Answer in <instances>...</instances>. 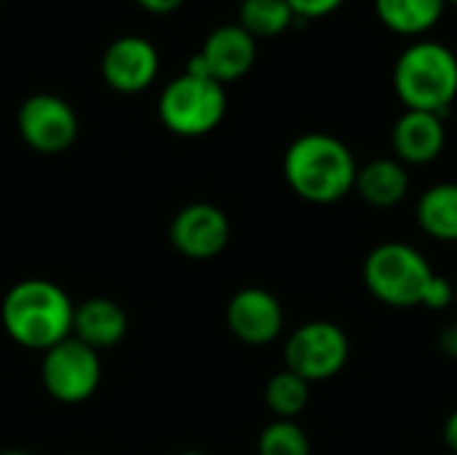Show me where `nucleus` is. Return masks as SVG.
Returning <instances> with one entry per match:
<instances>
[{
	"label": "nucleus",
	"mask_w": 457,
	"mask_h": 455,
	"mask_svg": "<svg viewBox=\"0 0 457 455\" xmlns=\"http://www.w3.org/2000/svg\"><path fill=\"white\" fill-rule=\"evenodd\" d=\"M436 271L426 255L404 241L378 244L361 265V279L367 292L388 308H415L423 306L426 290Z\"/></svg>",
	"instance_id": "20e7f679"
},
{
	"label": "nucleus",
	"mask_w": 457,
	"mask_h": 455,
	"mask_svg": "<svg viewBox=\"0 0 457 455\" xmlns=\"http://www.w3.org/2000/svg\"><path fill=\"white\" fill-rule=\"evenodd\" d=\"M420 231L442 244H457V182H436L426 188L415 206Z\"/></svg>",
	"instance_id": "dca6fc26"
},
{
	"label": "nucleus",
	"mask_w": 457,
	"mask_h": 455,
	"mask_svg": "<svg viewBox=\"0 0 457 455\" xmlns=\"http://www.w3.org/2000/svg\"><path fill=\"white\" fill-rule=\"evenodd\" d=\"M177 455H206V453H198V451H185V453H177Z\"/></svg>",
	"instance_id": "bb28decb"
},
{
	"label": "nucleus",
	"mask_w": 457,
	"mask_h": 455,
	"mask_svg": "<svg viewBox=\"0 0 457 455\" xmlns=\"http://www.w3.org/2000/svg\"><path fill=\"white\" fill-rule=\"evenodd\" d=\"M287 3L300 21H311V19H324L335 13L345 0H287Z\"/></svg>",
	"instance_id": "4be33fe9"
},
{
	"label": "nucleus",
	"mask_w": 457,
	"mask_h": 455,
	"mask_svg": "<svg viewBox=\"0 0 457 455\" xmlns=\"http://www.w3.org/2000/svg\"><path fill=\"white\" fill-rule=\"evenodd\" d=\"M75 303L48 279L16 282L0 303V324L5 335L27 351H48L72 335Z\"/></svg>",
	"instance_id": "f03ea898"
},
{
	"label": "nucleus",
	"mask_w": 457,
	"mask_h": 455,
	"mask_svg": "<svg viewBox=\"0 0 457 455\" xmlns=\"http://www.w3.org/2000/svg\"><path fill=\"white\" fill-rule=\"evenodd\" d=\"M129 333V314L112 298H88L75 306L72 338L94 351L115 349Z\"/></svg>",
	"instance_id": "4468645a"
},
{
	"label": "nucleus",
	"mask_w": 457,
	"mask_h": 455,
	"mask_svg": "<svg viewBox=\"0 0 457 455\" xmlns=\"http://www.w3.org/2000/svg\"><path fill=\"white\" fill-rule=\"evenodd\" d=\"M161 67L158 48L142 35L115 38L102 54V78L118 94H139L145 91Z\"/></svg>",
	"instance_id": "f8f14e48"
},
{
	"label": "nucleus",
	"mask_w": 457,
	"mask_h": 455,
	"mask_svg": "<svg viewBox=\"0 0 457 455\" xmlns=\"http://www.w3.org/2000/svg\"><path fill=\"white\" fill-rule=\"evenodd\" d=\"M225 110V86L187 70L166 83L158 97V118L177 137H204L214 131L222 123Z\"/></svg>",
	"instance_id": "39448f33"
},
{
	"label": "nucleus",
	"mask_w": 457,
	"mask_h": 455,
	"mask_svg": "<svg viewBox=\"0 0 457 455\" xmlns=\"http://www.w3.org/2000/svg\"><path fill=\"white\" fill-rule=\"evenodd\" d=\"M308 402H311V383L287 367L276 373L265 386V405L273 413V418L297 421L308 408Z\"/></svg>",
	"instance_id": "6ab92c4d"
},
{
	"label": "nucleus",
	"mask_w": 457,
	"mask_h": 455,
	"mask_svg": "<svg viewBox=\"0 0 457 455\" xmlns=\"http://www.w3.org/2000/svg\"><path fill=\"white\" fill-rule=\"evenodd\" d=\"M182 3H185V0H137L139 8H145L147 13H158V16L174 13Z\"/></svg>",
	"instance_id": "b1692460"
},
{
	"label": "nucleus",
	"mask_w": 457,
	"mask_h": 455,
	"mask_svg": "<svg viewBox=\"0 0 457 455\" xmlns=\"http://www.w3.org/2000/svg\"><path fill=\"white\" fill-rule=\"evenodd\" d=\"M0 455H29V453H24V451H3Z\"/></svg>",
	"instance_id": "a878e982"
},
{
	"label": "nucleus",
	"mask_w": 457,
	"mask_h": 455,
	"mask_svg": "<svg viewBox=\"0 0 457 455\" xmlns=\"http://www.w3.org/2000/svg\"><path fill=\"white\" fill-rule=\"evenodd\" d=\"M447 129L445 115L423 113V110H404L394 129H391V147L394 158L404 166H426L445 153Z\"/></svg>",
	"instance_id": "ddd939ff"
},
{
	"label": "nucleus",
	"mask_w": 457,
	"mask_h": 455,
	"mask_svg": "<svg viewBox=\"0 0 457 455\" xmlns=\"http://www.w3.org/2000/svg\"><path fill=\"white\" fill-rule=\"evenodd\" d=\"M394 88L407 110L445 115L457 97V54L439 40H415L394 64Z\"/></svg>",
	"instance_id": "7ed1b4c3"
},
{
	"label": "nucleus",
	"mask_w": 457,
	"mask_h": 455,
	"mask_svg": "<svg viewBox=\"0 0 457 455\" xmlns=\"http://www.w3.org/2000/svg\"><path fill=\"white\" fill-rule=\"evenodd\" d=\"M351 359V341L345 330L329 319L300 324L284 343V367L305 378L311 386L343 373Z\"/></svg>",
	"instance_id": "423d86ee"
},
{
	"label": "nucleus",
	"mask_w": 457,
	"mask_h": 455,
	"mask_svg": "<svg viewBox=\"0 0 457 455\" xmlns=\"http://www.w3.org/2000/svg\"><path fill=\"white\" fill-rule=\"evenodd\" d=\"M225 324L244 346H268L284 333V306L262 287H244L228 300Z\"/></svg>",
	"instance_id": "9b49d317"
},
{
	"label": "nucleus",
	"mask_w": 457,
	"mask_h": 455,
	"mask_svg": "<svg viewBox=\"0 0 457 455\" xmlns=\"http://www.w3.org/2000/svg\"><path fill=\"white\" fill-rule=\"evenodd\" d=\"M257 455H311V440L297 421L273 418L257 437Z\"/></svg>",
	"instance_id": "aec40b11"
},
{
	"label": "nucleus",
	"mask_w": 457,
	"mask_h": 455,
	"mask_svg": "<svg viewBox=\"0 0 457 455\" xmlns=\"http://www.w3.org/2000/svg\"><path fill=\"white\" fill-rule=\"evenodd\" d=\"M297 21L287 0H241L238 24L254 38H278Z\"/></svg>",
	"instance_id": "a211bd4d"
},
{
	"label": "nucleus",
	"mask_w": 457,
	"mask_h": 455,
	"mask_svg": "<svg viewBox=\"0 0 457 455\" xmlns=\"http://www.w3.org/2000/svg\"><path fill=\"white\" fill-rule=\"evenodd\" d=\"M455 303H457V282H455Z\"/></svg>",
	"instance_id": "c85d7f7f"
},
{
	"label": "nucleus",
	"mask_w": 457,
	"mask_h": 455,
	"mask_svg": "<svg viewBox=\"0 0 457 455\" xmlns=\"http://www.w3.org/2000/svg\"><path fill=\"white\" fill-rule=\"evenodd\" d=\"M40 381L51 400L62 405H80L91 400L102 383L99 351L75 341L72 335L54 349L43 351Z\"/></svg>",
	"instance_id": "0eeeda50"
},
{
	"label": "nucleus",
	"mask_w": 457,
	"mask_h": 455,
	"mask_svg": "<svg viewBox=\"0 0 457 455\" xmlns=\"http://www.w3.org/2000/svg\"><path fill=\"white\" fill-rule=\"evenodd\" d=\"M455 303V284L447 279V276H434V282L428 284L426 290V298H423V308L428 311H445Z\"/></svg>",
	"instance_id": "412c9836"
},
{
	"label": "nucleus",
	"mask_w": 457,
	"mask_h": 455,
	"mask_svg": "<svg viewBox=\"0 0 457 455\" xmlns=\"http://www.w3.org/2000/svg\"><path fill=\"white\" fill-rule=\"evenodd\" d=\"M356 174L359 164L353 150L327 131L300 134L284 153L287 185L295 196L316 206L343 201L356 188Z\"/></svg>",
	"instance_id": "f257e3e1"
},
{
	"label": "nucleus",
	"mask_w": 457,
	"mask_h": 455,
	"mask_svg": "<svg viewBox=\"0 0 457 455\" xmlns=\"http://www.w3.org/2000/svg\"><path fill=\"white\" fill-rule=\"evenodd\" d=\"M16 129L21 142L43 156H59L78 139V115L72 105L56 94H32L19 105Z\"/></svg>",
	"instance_id": "6e6552de"
},
{
	"label": "nucleus",
	"mask_w": 457,
	"mask_h": 455,
	"mask_svg": "<svg viewBox=\"0 0 457 455\" xmlns=\"http://www.w3.org/2000/svg\"><path fill=\"white\" fill-rule=\"evenodd\" d=\"M447 5H455L457 8V0H447Z\"/></svg>",
	"instance_id": "cd10ccee"
},
{
	"label": "nucleus",
	"mask_w": 457,
	"mask_h": 455,
	"mask_svg": "<svg viewBox=\"0 0 457 455\" xmlns=\"http://www.w3.org/2000/svg\"><path fill=\"white\" fill-rule=\"evenodd\" d=\"M169 241L187 260H214L230 244V220L214 204H187L171 217Z\"/></svg>",
	"instance_id": "9d476101"
},
{
	"label": "nucleus",
	"mask_w": 457,
	"mask_h": 455,
	"mask_svg": "<svg viewBox=\"0 0 457 455\" xmlns=\"http://www.w3.org/2000/svg\"><path fill=\"white\" fill-rule=\"evenodd\" d=\"M361 201L375 209H391L402 204L410 193V174L407 166L396 158H375L359 166L356 188Z\"/></svg>",
	"instance_id": "2eb2a0df"
},
{
	"label": "nucleus",
	"mask_w": 457,
	"mask_h": 455,
	"mask_svg": "<svg viewBox=\"0 0 457 455\" xmlns=\"http://www.w3.org/2000/svg\"><path fill=\"white\" fill-rule=\"evenodd\" d=\"M439 351L457 362V319H453L442 333H439Z\"/></svg>",
	"instance_id": "5701e85b"
},
{
	"label": "nucleus",
	"mask_w": 457,
	"mask_h": 455,
	"mask_svg": "<svg viewBox=\"0 0 457 455\" xmlns=\"http://www.w3.org/2000/svg\"><path fill=\"white\" fill-rule=\"evenodd\" d=\"M442 437H445L447 451H450L453 455H457V408L450 413V418L445 421V432H442Z\"/></svg>",
	"instance_id": "393cba45"
},
{
	"label": "nucleus",
	"mask_w": 457,
	"mask_h": 455,
	"mask_svg": "<svg viewBox=\"0 0 457 455\" xmlns=\"http://www.w3.org/2000/svg\"><path fill=\"white\" fill-rule=\"evenodd\" d=\"M447 0H375V13L386 29L407 38L426 35L445 16Z\"/></svg>",
	"instance_id": "f3484780"
},
{
	"label": "nucleus",
	"mask_w": 457,
	"mask_h": 455,
	"mask_svg": "<svg viewBox=\"0 0 457 455\" xmlns=\"http://www.w3.org/2000/svg\"><path fill=\"white\" fill-rule=\"evenodd\" d=\"M257 62V40L241 24H222L212 29L201 51L187 62V72L212 78L217 83L241 80Z\"/></svg>",
	"instance_id": "1a4fd4ad"
}]
</instances>
